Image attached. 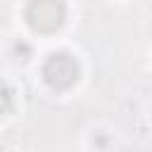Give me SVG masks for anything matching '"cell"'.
<instances>
[{
	"mask_svg": "<svg viewBox=\"0 0 152 152\" xmlns=\"http://www.w3.org/2000/svg\"><path fill=\"white\" fill-rule=\"evenodd\" d=\"M10 109H12V90H10L7 83L0 81V116L7 114Z\"/></svg>",
	"mask_w": 152,
	"mask_h": 152,
	"instance_id": "obj_3",
	"label": "cell"
},
{
	"mask_svg": "<svg viewBox=\"0 0 152 152\" xmlns=\"http://www.w3.org/2000/svg\"><path fill=\"white\" fill-rule=\"evenodd\" d=\"M24 17L36 33H55L66 21V5L64 0H28Z\"/></svg>",
	"mask_w": 152,
	"mask_h": 152,
	"instance_id": "obj_1",
	"label": "cell"
},
{
	"mask_svg": "<svg viewBox=\"0 0 152 152\" xmlns=\"http://www.w3.org/2000/svg\"><path fill=\"white\" fill-rule=\"evenodd\" d=\"M81 78V66L69 52H52L43 62V81L52 90H69Z\"/></svg>",
	"mask_w": 152,
	"mask_h": 152,
	"instance_id": "obj_2",
	"label": "cell"
}]
</instances>
